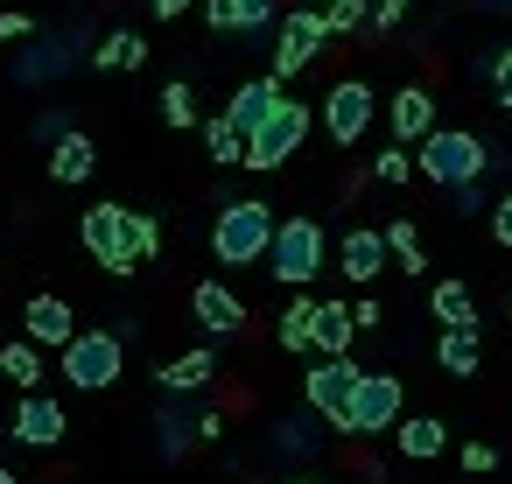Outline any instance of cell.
Here are the masks:
<instances>
[{"instance_id":"cell-1","label":"cell","mask_w":512,"mask_h":484,"mask_svg":"<svg viewBox=\"0 0 512 484\" xmlns=\"http://www.w3.org/2000/svg\"><path fill=\"white\" fill-rule=\"evenodd\" d=\"M78 239H85V253H92L106 274H134L141 260H155L162 225H155L148 211H127V204H92V211L78 218Z\"/></svg>"},{"instance_id":"cell-2","label":"cell","mask_w":512,"mask_h":484,"mask_svg":"<svg viewBox=\"0 0 512 484\" xmlns=\"http://www.w3.org/2000/svg\"><path fill=\"white\" fill-rule=\"evenodd\" d=\"M491 162H498L491 141L470 134V127H435V134L414 148V176H428V183H442V190H470V183H484Z\"/></svg>"},{"instance_id":"cell-3","label":"cell","mask_w":512,"mask_h":484,"mask_svg":"<svg viewBox=\"0 0 512 484\" xmlns=\"http://www.w3.org/2000/svg\"><path fill=\"white\" fill-rule=\"evenodd\" d=\"M274 204H260V197H232V204H218V225H211V253H218V267H253V260H267V246H274Z\"/></svg>"},{"instance_id":"cell-4","label":"cell","mask_w":512,"mask_h":484,"mask_svg":"<svg viewBox=\"0 0 512 484\" xmlns=\"http://www.w3.org/2000/svg\"><path fill=\"white\" fill-rule=\"evenodd\" d=\"M323 253H330V239H323L316 218H281V225H274V246H267V274L302 295V288L323 274Z\"/></svg>"},{"instance_id":"cell-5","label":"cell","mask_w":512,"mask_h":484,"mask_svg":"<svg viewBox=\"0 0 512 484\" xmlns=\"http://www.w3.org/2000/svg\"><path fill=\"white\" fill-rule=\"evenodd\" d=\"M302 141H309V106H302V99H281V106L246 134V169L267 176V169H281L288 155H302Z\"/></svg>"},{"instance_id":"cell-6","label":"cell","mask_w":512,"mask_h":484,"mask_svg":"<svg viewBox=\"0 0 512 484\" xmlns=\"http://www.w3.org/2000/svg\"><path fill=\"white\" fill-rule=\"evenodd\" d=\"M120 372H127V344H120L113 330H78V337L64 344V379H71L78 393H106Z\"/></svg>"},{"instance_id":"cell-7","label":"cell","mask_w":512,"mask_h":484,"mask_svg":"<svg viewBox=\"0 0 512 484\" xmlns=\"http://www.w3.org/2000/svg\"><path fill=\"white\" fill-rule=\"evenodd\" d=\"M372 120H379V92H372L365 78H344V85H330V92H323V127H330V141H337V148L365 141V134H372Z\"/></svg>"},{"instance_id":"cell-8","label":"cell","mask_w":512,"mask_h":484,"mask_svg":"<svg viewBox=\"0 0 512 484\" xmlns=\"http://www.w3.org/2000/svg\"><path fill=\"white\" fill-rule=\"evenodd\" d=\"M400 379L393 372H365L358 386H351V414H344V435H393V421H400Z\"/></svg>"},{"instance_id":"cell-9","label":"cell","mask_w":512,"mask_h":484,"mask_svg":"<svg viewBox=\"0 0 512 484\" xmlns=\"http://www.w3.org/2000/svg\"><path fill=\"white\" fill-rule=\"evenodd\" d=\"M358 379H365V365H351V358H316L309 379H302L309 414H323L330 428H344V414H351V386H358Z\"/></svg>"},{"instance_id":"cell-10","label":"cell","mask_w":512,"mask_h":484,"mask_svg":"<svg viewBox=\"0 0 512 484\" xmlns=\"http://www.w3.org/2000/svg\"><path fill=\"white\" fill-rule=\"evenodd\" d=\"M316 57H323V15H316V8H295V15L274 29V71H267V78L288 85V78L309 71Z\"/></svg>"},{"instance_id":"cell-11","label":"cell","mask_w":512,"mask_h":484,"mask_svg":"<svg viewBox=\"0 0 512 484\" xmlns=\"http://www.w3.org/2000/svg\"><path fill=\"white\" fill-rule=\"evenodd\" d=\"M386 127H393V148H421L435 134V92L428 85H400L386 99Z\"/></svg>"},{"instance_id":"cell-12","label":"cell","mask_w":512,"mask_h":484,"mask_svg":"<svg viewBox=\"0 0 512 484\" xmlns=\"http://www.w3.org/2000/svg\"><path fill=\"white\" fill-rule=\"evenodd\" d=\"M337 274H344L351 288H372V281L386 274V239H379V225H351V232H344V246H337Z\"/></svg>"},{"instance_id":"cell-13","label":"cell","mask_w":512,"mask_h":484,"mask_svg":"<svg viewBox=\"0 0 512 484\" xmlns=\"http://www.w3.org/2000/svg\"><path fill=\"white\" fill-rule=\"evenodd\" d=\"M71 337H78L71 302H64V295H29V309H22V344H36V351L57 344V351H64Z\"/></svg>"},{"instance_id":"cell-14","label":"cell","mask_w":512,"mask_h":484,"mask_svg":"<svg viewBox=\"0 0 512 484\" xmlns=\"http://www.w3.org/2000/svg\"><path fill=\"white\" fill-rule=\"evenodd\" d=\"M190 316H197L211 337H239V330H246V302H239L225 281H197V288H190Z\"/></svg>"},{"instance_id":"cell-15","label":"cell","mask_w":512,"mask_h":484,"mask_svg":"<svg viewBox=\"0 0 512 484\" xmlns=\"http://www.w3.org/2000/svg\"><path fill=\"white\" fill-rule=\"evenodd\" d=\"M64 407L50 400V393H22V407H15V442H29V449H57L64 442Z\"/></svg>"},{"instance_id":"cell-16","label":"cell","mask_w":512,"mask_h":484,"mask_svg":"<svg viewBox=\"0 0 512 484\" xmlns=\"http://www.w3.org/2000/svg\"><path fill=\"white\" fill-rule=\"evenodd\" d=\"M274 106H281V85H274V78H246V85L225 99V113H218V120H225L239 141H246V134H253V127L274 113Z\"/></svg>"},{"instance_id":"cell-17","label":"cell","mask_w":512,"mask_h":484,"mask_svg":"<svg viewBox=\"0 0 512 484\" xmlns=\"http://www.w3.org/2000/svg\"><path fill=\"white\" fill-rule=\"evenodd\" d=\"M351 302H316V316H309V351L316 358H351Z\"/></svg>"},{"instance_id":"cell-18","label":"cell","mask_w":512,"mask_h":484,"mask_svg":"<svg viewBox=\"0 0 512 484\" xmlns=\"http://www.w3.org/2000/svg\"><path fill=\"white\" fill-rule=\"evenodd\" d=\"M393 442H400L407 463H428V456L449 449V428H442L435 414H400V421H393Z\"/></svg>"},{"instance_id":"cell-19","label":"cell","mask_w":512,"mask_h":484,"mask_svg":"<svg viewBox=\"0 0 512 484\" xmlns=\"http://www.w3.org/2000/svg\"><path fill=\"white\" fill-rule=\"evenodd\" d=\"M92 169H99V148H92L78 127H71L64 141H50V183H85Z\"/></svg>"},{"instance_id":"cell-20","label":"cell","mask_w":512,"mask_h":484,"mask_svg":"<svg viewBox=\"0 0 512 484\" xmlns=\"http://www.w3.org/2000/svg\"><path fill=\"white\" fill-rule=\"evenodd\" d=\"M428 309H435V323H442V330H470V337L484 330V323H477V302H470V288H463V281H435V288H428Z\"/></svg>"},{"instance_id":"cell-21","label":"cell","mask_w":512,"mask_h":484,"mask_svg":"<svg viewBox=\"0 0 512 484\" xmlns=\"http://www.w3.org/2000/svg\"><path fill=\"white\" fill-rule=\"evenodd\" d=\"M211 372H218V358H211V351H183V358H169L155 379H162V393H197Z\"/></svg>"},{"instance_id":"cell-22","label":"cell","mask_w":512,"mask_h":484,"mask_svg":"<svg viewBox=\"0 0 512 484\" xmlns=\"http://www.w3.org/2000/svg\"><path fill=\"white\" fill-rule=\"evenodd\" d=\"M92 64H99V71H141V64H148V43H141L134 29H113V36L92 50Z\"/></svg>"},{"instance_id":"cell-23","label":"cell","mask_w":512,"mask_h":484,"mask_svg":"<svg viewBox=\"0 0 512 484\" xmlns=\"http://www.w3.org/2000/svg\"><path fill=\"white\" fill-rule=\"evenodd\" d=\"M435 365H442L449 379H477V337H470V330H442V337H435Z\"/></svg>"},{"instance_id":"cell-24","label":"cell","mask_w":512,"mask_h":484,"mask_svg":"<svg viewBox=\"0 0 512 484\" xmlns=\"http://www.w3.org/2000/svg\"><path fill=\"white\" fill-rule=\"evenodd\" d=\"M0 379H15L22 393H36V386H43V351L22 344V337H15V344H0Z\"/></svg>"},{"instance_id":"cell-25","label":"cell","mask_w":512,"mask_h":484,"mask_svg":"<svg viewBox=\"0 0 512 484\" xmlns=\"http://www.w3.org/2000/svg\"><path fill=\"white\" fill-rule=\"evenodd\" d=\"M309 316H316V295H295L281 309V323H274V344L281 351H309Z\"/></svg>"},{"instance_id":"cell-26","label":"cell","mask_w":512,"mask_h":484,"mask_svg":"<svg viewBox=\"0 0 512 484\" xmlns=\"http://www.w3.org/2000/svg\"><path fill=\"white\" fill-rule=\"evenodd\" d=\"M477 71L491 78V99H498V106L512 113V43H498V50H491V57L477 64Z\"/></svg>"},{"instance_id":"cell-27","label":"cell","mask_w":512,"mask_h":484,"mask_svg":"<svg viewBox=\"0 0 512 484\" xmlns=\"http://www.w3.org/2000/svg\"><path fill=\"white\" fill-rule=\"evenodd\" d=\"M162 120L169 127H197V92L176 78V85H162Z\"/></svg>"},{"instance_id":"cell-28","label":"cell","mask_w":512,"mask_h":484,"mask_svg":"<svg viewBox=\"0 0 512 484\" xmlns=\"http://www.w3.org/2000/svg\"><path fill=\"white\" fill-rule=\"evenodd\" d=\"M204 148H211V162H225V169H232V162H246V141H239L225 120H211V127H204Z\"/></svg>"},{"instance_id":"cell-29","label":"cell","mask_w":512,"mask_h":484,"mask_svg":"<svg viewBox=\"0 0 512 484\" xmlns=\"http://www.w3.org/2000/svg\"><path fill=\"white\" fill-rule=\"evenodd\" d=\"M225 22L232 29H267L274 22V0H225Z\"/></svg>"},{"instance_id":"cell-30","label":"cell","mask_w":512,"mask_h":484,"mask_svg":"<svg viewBox=\"0 0 512 484\" xmlns=\"http://www.w3.org/2000/svg\"><path fill=\"white\" fill-rule=\"evenodd\" d=\"M407 169H414L407 148H379V155H372V183H407Z\"/></svg>"},{"instance_id":"cell-31","label":"cell","mask_w":512,"mask_h":484,"mask_svg":"<svg viewBox=\"0 0 512 484\" xmlns=\"http://www.w3.org/2000/svg\"><path fill=\"white\" fill-rule=\"evenodd\" d=\"M274 449H288V456H309V449H316V428H309V421H281V428H274Z\"/></svg>"},{"instance_id":"cell-32","label":"cell","mask_w":512,"mask_h":484,"mask_svg":"<svg viewBox=\"0 0 512 484\" xmlns=\"http://www.w3.org/2000/svg\"><path fill=\"white\" fill-rule=\"evenodd\" d=\"M463 470H470V477L498 470V449H491V442H463Z\"/></svg>"},{"instance_id":"cell-33","label":"cell","mask_w":512,"mask_h":484,"mask_svg":"<svg viewBox=\"0 0 512 484\" xmlns=\"http://www.w3.org/2000/svg\"><path fill=\"white\" fill-rule=\"evenodd\" d=\"M218 435H225V414H218V407H204V414H197V428H190V442H218Z\"/></svg>"},{"instance_id":"cell-34","label":"cell","mask_w":512,"mask_h":484,"mask_svg":"<svg viewBox=\"0 0 512 484\" xmlns=\"http://www.w3.org/2000/svg\"><path fill=\"white\" fill-rule=\"evenodd\" d=\"M491 239H498V246H512V197H498V204H491Z\"/></svg>"},{"instance_id":"cell-35","label":"cell","mask_w":512,"mask_h":484,"mask_svg":"<svg viewBox=\"0 0 512 484\" xmlns=\"http://www.w3.org/2000/svg\"><path fill=\"white\" fill-rule=\"evenodd\" d=\"M22 36H36V22H29V15H15V8H8V15H0V43H22Z\"/></svg>"},{"instance_id":"cell-36","label":"cell","mask_w":512,"mask_h":484,"mask_svg":"<svg viewBox=\"0 0 512 484\" xmlns=\"http://www.w3.org/2000/svg\"><path fill=\"white\" fill-rule=\"evenodd\" d=\"M183 442H190V428H183V421H176V414H162V456H176V449H183Z\"/></svg>"},{"instance_id":"cell-37","label":"cell","mask_w":512,"mask_h":484,"mask_svg":"<svg viewBox=\"0 0 512 484\" xmlns=\"http://www.w3.org/2000/svg\"><path fill=\"white\" fill-rule=\"evenodd\" d=\"M407 15V0H372V29H393Z\"/></svg>"},{"instance_id":"cell-38","label":"cell","mask_w":512,"mask_h":484,"mask_svg":"<svg viewBox=\"0 0 512 484\" xmlns=\"http://www.w3.org/2000/svg\"><path fill=\"white\" fill-rule=\"evenodd\" d=\"M456 197V218H470V211H484V183H470V190H449Z\"/></svg>"},{"instance_id":"cell-39","label":"cell","mask_w":512,"mask_h":484,"mask_svg":"<svg viewBox=\"0 0 512 484\" xmlns=\"http://www.w3.org/2000/svg\"><path fill=\"white\" fill-rule=\"evenodd\" d=\"M379 323H386V316H379V302H372V295H365V302H358V309H351V330H379Z\"/></svg>"},{"instance_id":"cell-40","label":"cell","mask_w":512,"mask_h":484,"mask_svg":"<svg viewBox=\"0 0 512 484\" xmlns=\"http://www.w3.org/2000/svg\"><path fill=\"white\" fill-rule=\"evenodd\" d=\"M344 8H358V15H372V0H316V15H344Z\"/></svg>"},{"instance_id":"cell-41","label":"cell","mask_w":512,"mask_h":484,"mask_svg":"<svg viewBox=\"0 0 512 484\" xmlns=\"http://www.w3.org/2000/svg\"><path fill=\"white\" fill-rule=\"evenodd\" d=\"M148 8H155V15H162V22H176V15H183V8H197V0H148Z\"/></svg>"},{"instance_id":"cell-42","label":"cell","mask_w":512,"mask_h":484,"mask_svg":"<svg viewBox=\"0 0 512 484\" xmlns=\"http://www.w3.org/2000/svg\"><path fill=\"white\" fill-rule=\"evenodd\" d=\"M477 8H484V15H498V8H512V0H477Z\"/></svg>"},{"instance_id":"cell-43","label":"cell","mask_w":512,"mask_h":484,"mask_svg":"<svg viewBox=\"0 0 512 484\" xmlns=\"http://www.w3.org/2000/svg\"><path fill=\"white\" fill-rule=\"evenodd\" d=\"M0 484H22V477H15V470H0Z\"/></svg>"},{"instance_id":"cell-44","label":"cell","mask_w":512,"mask_h":484,"mask_svg":"<svg viewBox=\"0 0 512 484\" xmlns=\"http://www.w3.org/2000/svg\"><path fill=\"white\" fill-rule=\"evenodd\" d=\"M288 484H316V477H288Z\"/></svg>"},{"instance_id":"cell-45","label":"cell","mask_w":512,"mask_h":484,"mask_svg":"<svg viewBox=\"0 0 512 484\" xmlns=\"http://www.w3.org/2000/svg\"><path fill=\"white\" fill-rule=\"evenodd\" d=\"M505 309H512V295H505Z\"/></svg>"}]
</instances>
